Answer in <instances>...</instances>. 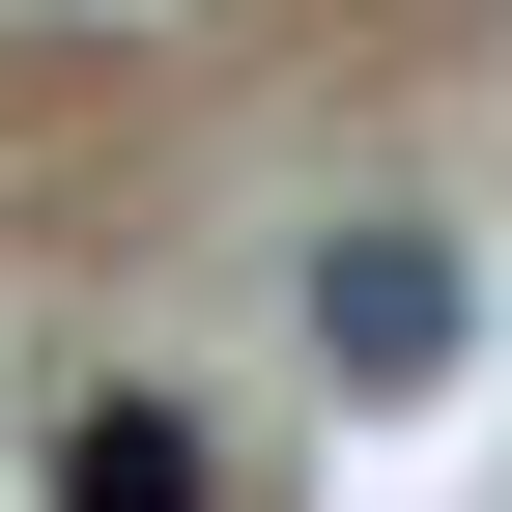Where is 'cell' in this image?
I'll use <instances>...</instances> for the list:
<instances>
[{
  "mask_svg": "<svg viewBox=\"0 0 512 512\" xmlns=\"http://www.w3.org/2000/svg\"><path fill=\"white\" fill-rule=\"evenodd\" d=\"M313 370H342L370 427L456 399V370H484V256H456V228H313Z\"/></svg>",
  "mask_w": 512,
  "mask_h": 512,
  "instance_id": "obj_1",
  "label": "cell"
},
{
  "mask_svg": "<svg viewBox=\"0 0 512 512\" xmlns=\"http://www.w3.org/2000/svg\"><path fill=\"white\" fill-rule=\"evenodd\" d=\"M57 512H228V427L143 399V370H86V399H57Z\"/></svg>",
  "mask_w": 512,
  "mask_h": 512,
  "instance_id": "obj_2",
  "label": "cell"
}]
</instances>
